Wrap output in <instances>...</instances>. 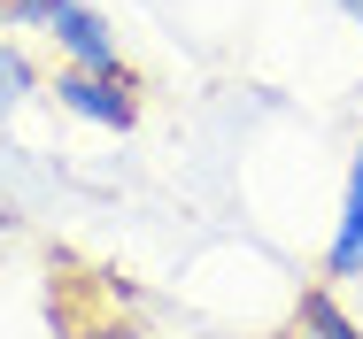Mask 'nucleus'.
Listing matches in <instances>:
<instances>
[{"label": "nucleus", "mask_w": 363, "mask_h": 339, "mask_svg": "<svg viewBox=\"0 0 363 339\" xmlns=\"http://www.w3.org/2000/svg\"><path fill=\"white\" fill-rule=\"evenodd\" d=\"M16 31H39L55 47V69H132L116 47V23L85 0H0Z\"/></svg>", "instance_id": "nucleus-1"}, {"label": "nucleus", "mask_w": 363, "mask_h": 339, "mask_svg": "<svg viewBox=\"0 0 363 339\" xmlns=\"http://www.w3.org/2000/svg\"><path fill=\"white\" fill-rule=\"evenodd\" d=\"M55 108L93 124V132H132L140 124V77L132 69H55L47 77Z\"/></svg>", "instance_id": "nucleus-2"}, {"label": "nucleus", "mask_w": 363, "mask_h": 339, "mask_svg": "<svg viewBox=\"0 0 363 339\" xmlns=\"http://www.w3.org/2000/svg\"><path fill=\"white\" fill-rule=\"evenodd\" d=\"M47 309H55L62 339H155L147 324H132V316L116 309V293L93 285V277H55V285H47Z\"/></svg>", "instance_id": "nucleus-3"}, {"label": "nucleus", "mask_w": 363, "mask_h": 339, "mask_svg": "<svg viewBox=\"0 0 363 339\" xmlns=\"http://www.w3.org/2000/svg\"><path fill=\"white\" fill-rule=\"evenodd\" d=\"M363 277V139L348 154V185H340V216H333V247H325V285Z\"/></svg>", "instance_id": "nucleus-4"}, {"label": "nucleus", "mask_w": 363, "mask_h": 339, "mask_svg": "<svg viewBox=\"0 0 363 339\" xmlns=\"http://www.w3.org/2000/svg\"><path fill=\"white\" fill-rule=\"evenodd\" d=\"M47 77H39V62H31V47H23V31L8 23V8H0V124L39 93Z\"/></svg>", "instance_id": "nucleus-5"}, {"label": "nucleus", "mask_w": 363, "mask_h": 339, "mask_svg": "<svg viewBox=\"0 0 363 339\" xmlns=\"http://www.w3.org/2000/svg\"><path fill=\"white\" fill-rule=\"evenodd\" d=\"M294 332H301V339H363V324L340 309L333 285H301V301H294Z\"/></svg>", "instance_id": "nucleus-6"}, {"label": "nucleus", "mask_w": 363, "mask_h": 339, "mask_svg": "<svg viewBox=\"0 0 363 339\" xmlns=\"http://www.w3.org/2000/svg\"><path fill=\"white\" fill-rule=\"evenodd\" d=\"M333 8H340V16H348V23H363V0H333Z\"/></svg>", "instance_id": "nucleus-7"}, {"label": "nucleus", "mask_w": 363, "mask_h": 339, "mask_svg": "<svg viewBox=\"0 0 363 339\" xmlns=\"http://www.w3.org/2000/svg\"><path fill=\"white\" fill-rule=\"evenodd\" d=\"M0 247H8V216H0Z\"/></svg>", "instance_id": "nucleus-8"}]
</instances>
